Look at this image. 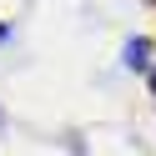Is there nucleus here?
<instances>
[{
    "instance_id": "obj_1",
    "label": "nucleus",
    "mask_w": 156,
    "mask_h": 156,
    "mask_svg": "<svg viewBox=\"0 0 156 156\" xmlns=\"http://www.w3.org/2000/svg\"><path fill=\"white\" fill-rule=\"evenodd\" d=\"M126 66H131V71H146V41H131V45H126Z\"/></svg>"
},
{
    "instance_id": "obj_4",
    "label": "nucleus",
    "mask_w": 156,
    "mask_h": 156,
    "mask_svg": "<svg viewBox=\"0 0 156 156\" xmlns=\"http://www.w3.org/2000/svg\"><path fill=\"white\" fill-rule=\"evenodd\" d=\"M0 126H5V111H0Z\"/></svg>"
},
{
    "instance_id": "obj_3",
    "label": "nucleus",
    "mask_w": 156,
    "mask_h": 156,
    "mask_svg": "<svg viewBox=\"0 0 156 156\" xmlns=\"http://www.w3.org/2000/svg\"><path fill=\"white\" fill-rule=\"evenodd\" d=\"M151 91H156V71H151Z\"/></svg>"
},
{
    "instance_id": "obj_2",
    "label": "nucleus",
    "mask_w": 156,
    "mask_h": 156,
    "mask_svg": "<svg viewBox=\"0 0 156 156\" xmlns=\"http://www.w3.org/2000/svg\"><path fill=\"white\" fill-rule=\"evenodd\" d=\"M5 35H10V30H5V25H0V41H5Z\"/></svg>"
}]
</instances>
